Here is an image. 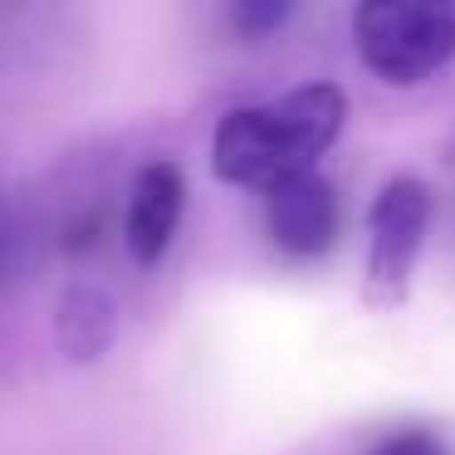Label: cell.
Wrapping results in <instances>:
<instances>
[{"label": "cell", "mask_w": 455, "mask_h": 455, "mask_svg": "<svg viewBox=\"0 0 455 455\" xmlns=\"http://www.w3.org/2000/svg\"><path fill=\"white\" fill-rule=\"evenodd\" d=\"M113 333H118V304L99 284L64 289L60 314H54V338L69 363H99L113 347Z\"/></svg>", "instance_id": "8992f818"}, {"label": "cell", "mask_w": 455, "mask_h": 455, "mask_svg": "<svg viewBox=\"0 0 455 455\" xmlns=\"http://www.w3.org/2000/svg\"><path fill=\"white\" fill-rule=\"evenodd\" d=\"M265 226L284 255L314 259L333 245L338 235V191L328 177L304 172V177L279 181L275 191H265Z\"/></svg>", "instance_id": "5b68a950"}, {"label": "cell", "mask_w": 455, "mask_h": 455, "mask_svg": "<svg viewBox=\"0 0 455 455\" xmlns=\"http://www.w3.org/2000/svg\"><path fill=\"white\" fill-rule=\"evenodd\" d=\"M367 455H451V445H445L441 435H431V431H416V426H406V431L382 435V441H377Z\"/></svg>", "instance_id": "52a82bcc"}, {"label": "cell", "mask_w": 455, "mask_h": 455, "mask_svg": "<svg viewBox=\"0 0 455 455\" xmlns=\"http://www.w3.org/2000/svg\"><path fill=\"white\" fill-rule=\"evenodd\" d=\"M187 211V177L177 162H148L138 167L128 187V211H123V245L142 269H152L172 250Z\"/></svg>", "instance_id": "277c9868"}, {"label": "cell", "mask_w": 455, "mask_h": 455, "mask_svg": "<svg viewBox=\"0 0 455 455\" xmlns=\"http://www.w3.org/2000/svg\"><path fill=\"white\" fill-rule=\"evenodd\" d=\"M357 60L392 89H416L455 60V0H367L353 11Z\"/></svg>", "instance_id": "7a4b0ae2"}, {"label": "cell", "mask_w": 455, "mask_h": 455, "mask_svg": "<svg viewBox=\"0 0 455 455\" xmlns=\"http://www.w3.org/2000/svg\"><path fill=\"white\" fill-rule=\"evenodd\" d=\"M426 230H431V187L411 172L382 181L367 211V269L363 304L372 314H392L411 294V275L421 259Z\"/></svg>", "instance_id": "3957f363"}, {"label": "cell", "mask_w": 455, "mask_h": 455, "mask_svg": "<svg viewBox=\"0 0 455 455\" xmlns=\"http://www.w3.org/2000/svg\"><path fill=\"white\" fill-rule=\"evenodd\" d=\"M289 15H294V5H279V0L255 5V0H245V5H235V11H230V20H235L240 35H265V30H275V25H284Z\"/></svg>", "instance_id": "ba28073f"}, {"label": "cell", "mask_w": 455, "mask_h": 455, "mask_svg": "<svg viewBox=\"0 0 455 455\" xmlns=\"http://www.w3.org/2000/svg\"><path fill=\"white\" fill-rule=\"evenodd\" d=\"M347 123V93L338 84H304L284 99L235 108L220 118L211 167L220 181L245 191H275L279 181L318 167Z\"/></svg>", "instance_id": "6da1fadb"}, {"label": "cell", "mask_w": 455, "mask_h": 455, "mask_svg": "<svg viewBox=\"0 0 455 455\" xmlns=\"http://www.w3.org/2000/svg\"><path fill=\"white\" fill-rule=\"evenodd\" d=\"M0 259H5V245H0Z\"/></svg>", "instance_id": "9c48e42d"}]
</instances>
